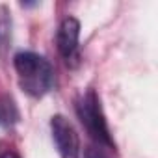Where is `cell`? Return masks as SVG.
<instances>
[{
	"mask_svg": "<svg viewBox=\"0 0 158 158\" xmlns=\"http://www.w3.org/2000/svg\"><path fill=\"white\" fill-rule=\"evenodd\" d=\"M13 67L19 86L26 95L41 99L54 88V67L45 56L30 50L17 52L13 56Z\"/></svg>",
	"mask_w": 158,
	"mask_h": 158,
	"instance_id": "obj_1",
	"label": "cell"
},
{
	"mask_svg": "<svg viewBox=\"0 0 158 158\" xmlns=\"http://www.w3.org/2000/svg\"><path fill=\"white\" fill-rule=\"evenodd\" d=\"M76 115L80 119V123L84 125L86 132L91 136L93 141H97L101 147L106 149H115V141L110 134L108 128V121L101 104V97L95 89H88L86 93H82L76 99L74 104Z\"/></svg>",
	"mask_w": 158,
	"mask_h": 158,
	"instance_id": "obj_2",
	"label": "cell"
},
{
	"mask_svg": "<svg viewBox=\"0 0 158 158\" xmlns=\"http://www.w3.org/2000/svg\"><path fill=\"white\" fill-rule=\"evenodd\" d=\"M50 132H52L54 145L61 158H80V139H78V134L73 123L65 115L61 114L52 115Z\"/></svg>",
	"mask_w": 158,
	"mask_h": 158,
	"instance_id": "obj_3",
	"label": "cell"
},
{
	"mask_svg": "<svg viewBox=\"0 0 158 158\" xmlns=\"http://www.w3.org/2000/svg\"><path fill=\"white\" fill-rule=\"evenodd\" d=\"M78 39H80V21L76 17H65L56 34V45L61 58L73 65L78 58Z\"/></svg>",
	"mask_w": 158,
	"mask_h": 158,
	"instance_id": "obj_4",
	"label": "cell"
},
{
	"mask_svg": "<svg viewBox=\"0 0 158 158\" xmlns=\"http://www.w3.org/2000/svg\"><path fill=\"white\" fill-rule=\"evenodd\" d=\"M11 35H13V19L8 6L0 4V56H6V52L11 47Z\"/></svg>",
	"mask_w": 158,
	"mask_h": 158,
	"instance_id": "obj_5",
	"label": "cell"
},
{
	"mask_svg": "<svg viewBox=\"0 0 158 158\" xmlns=\"http://www.w3.org/2000/svg\"><path fill=\"white\" fill-rule=\"evenodd\" d=\"M84 158H106V154L99 149V147H86L84 151Z\"/></svg>",
	"mask_w": 158,
	"mask_h": 158,
	"instance_id": "obj_6",
	"label": "cell"
},
{
	"mask_svg": "<svg viewBox=\"0 0 158 158\" xmlns=\"http://www.w3.org/2000/svg\"><path fill=\"white\" fill-rule=\"evenodd\" d=\"M0 158H21L15 151H6V152H2L0 154Z\"/></svg>",
	"mask_w": 158,
	"mask_h": 158,
	"instance_id": "obj_7",
	"label": "cell"
}]
</instances>
